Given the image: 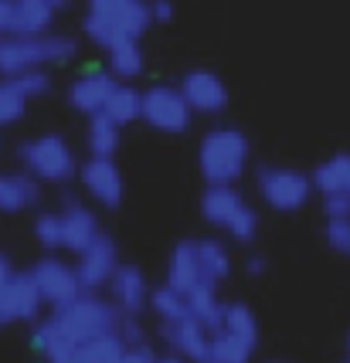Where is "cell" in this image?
Instances as JSON below:
<instances>
[{"label": "cell", "mask_w": 350, "mask_h": 363, "mask_svg": "<svg viewBox=\"0 0 350 363\" xmlns=\"http://www.w3.org/2000/svg\"><path fill=\"white\" fill-rule=\"evenodd\" d=\"M75 58V41L65 34H11L0 38V75L14 79L21 72L45 68V65H65Z\"/></svg>", "instance_id": "6da1fadb"}, {"label": "cell", "mask_w": 350, "mask_h": 363, "mask_svg": "<svg viewBox=\"0 0 350 363\" xmlns=\"http://www.w3.org/2000/svg\"><path fill=\"white\" fill-rule=\"evenodd\" d=\"M197 163H201L207 187H235V180L248 167V140H245V133L231 126L211 129L201 140Z\"/></svg>", "instance_id": "7a4b0ae2"}, {"label": "cell", "mask_w": 350, "mask_h": 363, "mask_svg": "<svg viewBox=\"0 0 350 363\" xmlns=\"http://www.w3.org/2000/svg\"><path fill=\"white\" fill-rule=\"evenodd\" d=\"M119 316H123V313H119L112 302L99 299L96 292H79L68 306L55 309L51 319H55V326H58L75 347H82V343H89V340H99V336L116 333Z\"/></svg>", "instance_id": "3957f363"}, {"label": "cell", "mask_w": 350, "mask_h": 363, "mask_svg": "<svg viewBox=\"0 0 350 363\" xmlns=\"http://www.w3.org/2000/svg\"><path fill=\"white\" fill-rule=\"evenodd\" d=\"M201 214L207 224L222 228L235 241H252L258 235V214L235 187H207L201 197Z\"/></svg>", "instance_id": "277c9868"}, {"label": "cell", "mask_w": 350, "mask_h": 363, "mask_svg": "<svg viewBox=\"0 0 350 363\" xmlns=\"http://www.w3.org/2000/svg\"><path fill=\"white\" fill-rule=\"evenodd\" d=\"M21 163L34 180H48V184H65L79 170L72 146L58 133H45V136H34V140L24 143L21 146Z\"/></svg>", "instance_id": "5b68a950"}, {"label": "cell", "mask_w": 350, "mask_h": 363, "mask_svg": "<svg viewBox=\"0 0 350 363\" xmlns=\"http://www.w3.org/2000/svg\"><path fill=\"white\" fill-rule=\"evenodd\" d=\"M258 194L262 201L272 207V211H300L310 194H313V184H310V174L302 170H292V167H262L258 170Z\"/></svg>", "instance_id": "8992f818"}, {"label": "cell", "mask_w": 350, "mask_h": 363, "mask_svg": "<svg viewBox=\"0 0 350 363\" xmlns=\"http://www.w3.org/2000/svg\"><path fill=\"white\" fill-rule=\"evenodd\" d=\"M140 119L160 133H184L191 126V109L174 85H153L140 92Z\"/></svg>", "instance_id": "52a82bcc"}, {"label": "cell", "mask_w": 350, "mask_h": 363, "mask_svg": "<svg viewBox=\"0 0 350 363\" xmlns=\"http://www.w3.org/2000/svg\"><path fill=\"white\" fill-rule=\"evenodd\" d=\"M28 275H31V282H34V289H38L41 302L51 306V309L68 306V302L82 292L79 279H75V269H72V265H65L62 258H41Z\"/></svg>", "instance_id": "ba28073f"}, {"label": "cell", "mask_w": 350, "mask_h": 363, "mask_svg": "<svg viewBox=\"0 0 350 363\" xmlns=\"http://www.w3.org/2000/svg\"><path fill=\"white\" fill-rule=\"evenodd\" d=\"M41 306L45 302H41V296H38V289H34L28 272H11V279L0 285V326L38 319Z\"/></svg>", "instance_id": "9c48e42d"}, {"label": "cell", "mask_w": 350, "mask_h": 363, "mask_svg": "<svg viewBox=\"0 0 350 363\" xmlns=\"http://www.w3.org/2000/svg\"><path fill=\"white\" fill-rule=\"evenodd\" d=\"M119 265V248L109 235H99L85 252H79V265H75V279H79L82 292H96L102 285H109L112 272Z\"/></svg>", "instance_id": "30bf717a"}, {"label": "cell", "mask_w": 350, "mask_h": 363, "mask_svg": "<svg viewBox=\"0 0 350 363\" xmlns=\"http://www.w3.org/2000/svg\"><path fill=\"white\" fill-rule=\"evenodd\" d=\"M177 92L184 95L187 109L201 112V116H218V112L228 106V89H224V82L218 79L214 72H207V68L187 72V75L180 79V85H177Z\"/></svg>", "instance_id": "8fae6325"}, {"label": "cell", "mask_w": 350, "mask_h": 363, "mask_svg": "<svg viewBox=\"0 0 350 363\" xmlns=\"http://www.w3.org/2000/svg\"><path fill=\"white\" fill-rule=\"evenodd\" d=\"M79 177L85 194L102 207H116L123 201V174L112 163V157H89L79 167Z\"/></svg>", "instance_id": "7c38bea8"}, {"label": "cell", "mask_w": 350, "mask_h": 363, "mask_svg": "<svg viewBox=\"0 0 350 363\" xmlns=\"http://www.w3.org/2000/svg\"><path fill=\"white\" fill-rule=\"evenodd\" d=\"M167 285L177 289L180 296H191V292H201V289H211L204 282V272H201V255H197V238H187L180 241L167 262ZM214 292V289H211Z\"/></svg>", "instance_id": "4fadbf2b"}, {"label": "cell", "mask_w": 350, "mask_h": 363, "mask_svg": "<svg viewBox=\"0 0 350 363\" xmlns=\"http://www.w3.org/2000/svg\"><path fill=\"white\" fill-rule=\"evenodd\" d=\"M89 14L109 21L116 31L126 38H140L150 28V14H146V0H89Z\"/></svg>", "instance_id": "5bb4252c"}, {"label": "cell", "mask_w": 350, "mask_h": 363, "mask_svg": "<svg viewBox=\"0 0 350 363\" xmlns=\"http://www.w3.org/2000/svg\"><path fill=\"white\" fill-rule=\"evenodd\" d=\"M160 336L167 340V347L177 350V357H184L187 363H204L207 360V336H211V333H207L201 323H194L191 316L160 323Z\"/></svg>", "instance_id": "9a60e30c"}, {"label": "cell", "mask_w": 350, "mask_h": 363, "mask_svg": "<svg viewBox=\"0 0 350 363\" xmlns=\"http://www.w3.org/2000/svg\"><path fill=\"white\" fill-rule=\"evenodd\" d=\"M62 218V248H68L72 255L85 252L102 231H99V218L79 201H65V207L58 211Z\"/></svg>", "instance_id": "2e32d148"}, {"label": "cell", "mask_w": 350, "mask_h": 363, "mask_svg": "<svg viewBox=\"0 0 350 363\" xmlns=\"http://www.w3.org/2000/svg\"><path fill=\"white\" fill-rule=\"evenodd\" d=\"M112 289V306L119 313H129V316H140V309L146 306V296H150V285H146V275L136 265H116L109 279Z\"/></svg>", "instance_id": "e0dca14e"}, {"label": "cell", "mask_w": 350, "mask_h": 363, "mask_svg": "<svg viewBox=\"0 0 350 363\" xmlns=\"http://www.w3.org/2000/svg\"><path fill=\"white\" fill-rule=\"evenodd\" d=\"M112 89H116V79L109 72H85V75H79L72 82L68 102H72V109L85 112V116H96V112H102Z\"/></svg>", "instance_id": "ac0fdd59"}, {"label": "cell", "mask_w": 350, "mask_h": 363, "mask_svg": "<svg viewBox=\"0 0 350 363\" xmlns=\"http://www.w3.org/2000/svg\"><path fill=\"white\" fill-rule=\"evenodd\" d=\"M31 340H34V350L45 357V363H79V347L55 326V319L38 323Z\"/></svg>", "instance_id": "d6986e66"}, {"label": "cell", "mask_w": 350, "mask_h": 363, "mask_svg": "<svg viewBox=\"0 0 350 363\" xmlns=\"http://www.w3.org/2000/svg\"><path fill=\"white\" fill-rule=\"evenodd\" d=\"M41 187L31 174H0V211L4 214H17L38 204Z\"/></svg>", "instance_id": "ffe728a7"}, {"label": "cell", "mask_w": 350, "mask_h": 363, "mask_svg": "<svg viewBox=\"0 0 350 363\" xmlns=\"http://www.w3.org/2000/svg\"><path fill=\"white\" fill-rule=\"evenodd\" d=\"M255 343H248V340H241V336H235V333L228 330H218L207 336V360L204 363H248V357H252Z\"/></svg>", "instance_id": "44dd1931"}, {"label": "cell", "mask_w": 350, "mask_h": 363, "mask_svg": "<svg viewBox=\"0 0 350 363\" xmlns=\"http://www.w3.org/2000/svg\"><path fill=\"white\" fill-rule=\"evenodd\" d=\"M197 255H201V272H204V282L211 289H218V285L228 279V272H231V255L224 248L222 241H214V238H197Z\"/></svg>", "instance_id": "7402d4cb"}, {"label": "cell", "mask_w": 350, "mask_h": 363, "mask_svg": "<svg viewBox=\"0 0 350 363\" xmlns=\"http://www.w3.org/2000/svg\"><path fill=\"white\" fill-rule=\"evenodd\" d=\"M102 116H109L119 129L129 126V123H136V119H140V92H136L129 82H116V89L109 92L106 106H102Z\"/></svg>", "instance_id": "603a6c76"}, {"label": "cell", "mask_w": 350, "mask_h": 363, "mask_svg": "<svg viewBox=\"0 0 350 363\" xmlns=\"http://www.w3.org/2000/svg\"><path fill=\"white\" fill-rule=\"evenodd\" d=\"M310 184L319 190V194H330V190H350V153H337V157L323 160Z\"/></svg>", "instance_id": "cb8c5ba5"}, {"label": "cell", "mask_w": 350, "mask_h": 363, "mask_svg": "<svg viewBox=\"0 0 350 363\" xmlns=\"http://www.w3.org/2000/svg\"><path fill=\"white\" fill-rule=\"evenodd\" d=\"M106 55H109V75L116 82H129L143 72V51H140V45H136L133 38H129V41H119V45L109 48Z\"/></svg>", "instance_id": "d4e9b609"}, {"label": "cell", "mask_w": 350, "mask_h": 363, "mask_svg": "<svg viewBox=\"0 0 350 363\" xmlns=\"http://www.w3.org/2000/svg\"><path fill=\"white\" fill-rule=\"evenodd\" d=\"M85 140H89V153H92V157H112V153L119 150V126L112 123L109 116L96 112V116L89 119Z\"/></svg>", "instance_id": "484cf974"}, {"label": "cell", "mask_w": 350, "mask_h": 363, "mask_svg": "<svg viewBox=\"0 0 350 363\" xmlns=\"http://www.w3.org/2000/svg\"><path fill=\"white\" fill-rule=\"evenodd\" d=\"M55 7L41 0H17V28L14 34H45L51 28Z\"/></svg>", "instance_id": "4316f807"}, {"label": "cell", "mask_w": 350, "mask_h": 363, "mask_svg": "<svg viewBox=\"0 0 350 363\" xmlns=\"http://www.w3.org/2000/svg\"><path fill=\"white\" fill-rule=\"evenodd\" d=\"M222 330L235 333L248 343H258V323L245 302H222Z\"/></svg>", "instance_id": "83f0119b"}, {"label": "cell", "mask_w": 350, "mask_h": 363, "mask_svg": "<svg viewBox=\"0 0 350 363\" xmlns=\"http://www.w3.org/2000/svg\"><path fill=\"white\" fill-rule=\"evenodd\" d=\"M187 299V316L194 323H201L207 333H214L222 326V302L218 296L211 292V289H201V292H191V296H184Z\"/></svg>", "instance_id": "f1b7e54d"}, {"label": "cell", "mask_w": 350, "mask_h": 363, "mask_svg": "<svg viewBox=\"0 0 350 363\" xmlns=\"http://www.w3.org/2000/svg\"><path fill=\"white\" fill-rule=\"evenodd\" d=\"M146 306L153 309V316H157L160 323H170V319L187 316V299H184L177 289H170V285L153 289V292L146 296Z\"/></svg>", "instance_id": "f546056e"}, {"label": "cell", "mask_w": 350, "mask_h": 363, "mask_svg": "<svg viewBox=\"0 0 350 363\" xmlns=\"http://www.w3.org/2000/svg\"><path fill=\"white\" fill-rule=\"evenodd\" d=\"M123 340L109 333V336H99V340H89L79 347V363H116L123 357Z\"/></svg>", "instance_id": "4dcf8cb0"}, {"label": "cell", "mask_w": 350, "mask_h": 363, "mask_svg": "<svg viewBox=\"0 0 350 363\" xmlns=\"http://www.w3.org/2000/svg\"><path fill=\"white\" fill-rule=\"evenodd\" d=\"M82 28H85V38L92 41V45H99V48H116L119 41H129L123 31H116L109 21H102V17H96V14H85V21H82ZM136 41V38H133Z\"/></svg>", "instance_id": "1f68e13d"}, {"label": "cell", "mask_w": 350, "mask_h": 363, "mask_svg": "<svg viewBox=\"0 0 350 363\" xmlns=\"http://www.w3.org/2000/svg\"><path fill=\"white\" fill-rule=\"evenodd\" d=\"M24 109H28V99L17 92V85L11 79L0 82V129L11 126V123H17L21 116H24Z\"/></svg>", "instance_id": "d6a6232c"}, {"label": "cell", "mask_w": 350, "mask_h": 363, "mask_svg": "<svg viewBox=\"0 0 350 363\" xmlns=\"http://www.w3.org/2000/svg\"><path fill=\"white\" fill-rule=\"evenodd\" d=\"M34 238H38V245H41L45 252L62 248V218H58V214H38V221H34Z\"/></svg>", "instance_id": "836d02e7"}, {"label": "cell", "mask_w": 350, "mask_h": 363, "mask_svg": "<svg viewBox=\"0 0 350 363\" xmlns=\"http://www.w3.org/2000/svg\"><path fill=\"white\" fill-rule=\"evenodd\" d=\"M17 85V92L24 95V99H38V95H45L51 89V79L45 68H31V72H21L11 79Z\"/></svg>", "instance_id": "e575fe53"}, {"label": "cell", "mask_w": 350, "mask_h": 363, "mask_svg": "<svg viewBox=\"0 0 350 363\" xmlns=\"http://www.w3.org/2000/svg\"><path fill=\"white\" fill-rule=\"evenodd\" d=\"M327 245L334 252H350V218H327Z\"/></svg>", "instance_id": "d590c367"}, {"label": "cell", "mask_w": 350, "mask_h": 363, "mask_svg": "<svg viewBox=\"0 0 350 363\" xmlns=\"http://www.w3.org/2000/svg\"><path fill=\"white\" fill-rule=\"evenodd\" d=\"M116 336L123 340V347H143L146 336H143V326H140V319L123 313L119 316V326H116Z\"/></svg>", "instance_id": "8d00e7d4"}, {"label": "cell", "mask_w": 350, "mask_h": 363, "mask_svg": "<svg viewBox=\"0 0 350 363\" xmlns=\"http://www.w3.org/2000/svg\"><path fill=\"white\" fill-rule=\"evenodd\" d=\"M323 211H327V218H350V190L323 194Z\"/></svg>", "instance_id": "74e56055"}, {"label": "cell", "mask_w": 350, "mask_h": 363, "mask_svg": "<svg viewBox=\"0 0 350 363\" xmlns=\"http://www.w3.org/2000/svg\"><path fill=\"white\" fill-rule=\"evenodd\" d=\"M17 28V0H0V38H11Z\"/></svg>", "instance_id": "f35d334b"}, {"label": "cell", "mask_w": 350, "mask_h": 363, "mask_svg": "<svg viewBox=\"0 0 350 363\" xmlns=\"http://www.w3.org/2000/svg\"><path fill=\"white\" fill-rule=\"evenodd\" d=\"M146 14H150V24H167L174 17V4L170 0H146Z\"/></svg>", "instance_id": "ab89813d"}, {"label": "cell", "mask_w": 350, "mask_h": 363, "mask_svg": "<svg viewBox=\"0 0 350 363\" xmlns=\"http://www.w3.org/2000/svg\"><path fill=\"white\" fill-rule=\"evenodd\" d=\"M116 363H157V357H153V350L143 343V347H126Z\"/></svg>", "instance_id": "60d3db41"}, {"label": "cell", "mask_w": 350, "mask_h": 363, "mask_svg": "<svg viewBox=\"0 0 350 363\" xmlns=\"http://www.w3.org/2000/svg\"><path fill=\"white\" fill-rule=\"evenodd\" d=\"M11 272H14V269H11V262H7V258L0 255V285H4L7 279H11Z\"/></svg>", "instance_id": "b9f144b4"}, {"label": "cell", "mask_w": 350, "mask_h": 363, "mask_svg": "<svg viewBox=\"0 0 350 363\" xmlns=\"http://www.w3.org/2000/svg\"><path fill=\"white\" fill-rule=\"evenodd\" d=\"M248 272H252V275H258V272H266V262H262L258 255H252V258H248Z\"/></svg>", "instance_id": "7bdbcfd3"}, {"label": "cell", "mask_w": 350, "mask_h": 363, "mask_svg": "<svg viewBox=\"0 0 350 363\" xmlns=\"http://www.w3.org/2000/svg\"><path fill=\"white\" fill-rule=\"evenodd\" d=\"M157 363H187L184 357H163V360H157Z\"/></svg>", "instance_id": "ee69618b"}, {"label": "cell", "mask_w": 350, "mask_h": 363, "mask_svg": "<svg viewBox=\"0 0 350 363\" xmlns=\"http://www.w3.org/2000/svg\"><path fill=\"white\" fill-rule=\"evenodd\" d=\"M41 4H48V7H65L68 0H41Z\"/></svg>", "instance_id": "f6af8a7d"}, {"label": "cell", "mask_w": 350, "mask_h": 363, "mask_svg": "<svg viewBox=\"0 0 350 363\" xmlns=\"http://www.w3.org/2000/svg\"><path fill=\"white\" fill-rule=\"evenodd\" d=\"M347 350H350V336H347Z\"/></svg>", "instance_id": "bcb514c9"}, {"label": "cell", "mask_w": 350, "mask_h": 363, "mask_svg": "<svg viewBox=\"0 0 350 363\" xmlns=\"http://www.w3.org/2000/svg\"><path fill=\"white\" fill-rule=\"evenodd\" d=\"M275 363H283V360H275Z\"/></svg>", "instance_id": "7dc6e473"}, {"label": "cell", "mask_w": 350, "mask_h": 363, "mask_svg": "<svg viewBox=\"0 0 350 363\" xmlns=\"http://www.w3.org/2000/svg\"><path fill=\"white\" fill-rule=\"evenodd\" d=\"M347 363H350V357H347Z\"/></svg>", "instance_id": "c3c4849f"}, {"label": "cell", "mask_w": 350, "mask_h": 363, "mask_svg": "<svg viewBox=\"0 0 350 363\" xmlns=\"http://www.w3.org/2000/svg\"><path fill=\"white\" fill-rule=\"evenodd\" d=\"M347 255H350V252H347Z\"/></svg>", "instance_id": "681fc988"}]
</instances>
